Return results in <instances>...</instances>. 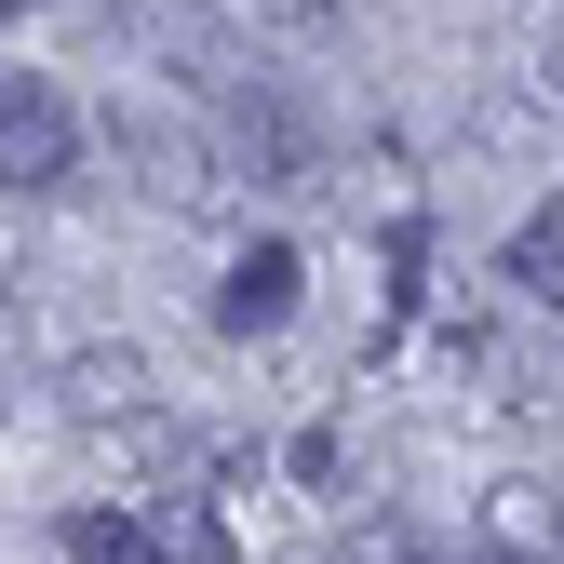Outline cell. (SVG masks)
Returning a JSON list of instances; mask_svg holds the SVG:
<instances>
[{
  "label": "cell",
  "instance_id": "cell-1",
  "mask_svg": "<svg viewBox=\"0 0 564 564\" xmlns=\"http://www.w3.org/2000/svg\"><path fill=\"white\" fill-rule=\"evenodd\" d=\"M82 175V108L54 82H0V188H67Z\"/></svg>",
  "mask_w": 564,
  "mask_h": 564
},
{
  "label": "cell",
  "instance_id": "cell-2",
  "mask_svg": "<svg viewBox=\"0 0 564 564\" xmlns=\"http://www.w3.org/2000/svg\"><path fill=\"white\" fill-rule=\"evenodd\" d=\"M296 242H256V256H229V282H216V336H282L296 323Z\"/></svg>",
  "mask_w": 564,
  "mask_h": 564
},
{
  "label": "cell",
  "instance_id": "cell-3",
  "mask_svg": "<svg viewBox=\"0 0 564 564\" xmlns=\"http://www.w3.org/2000/svg\"><path fill=\"white\" fill-rule=\"evenodd\" d=\"M229 149H242L256 188H310V121L282 108V95H242V108H229Z\"/></svg>",
  "mask_w": 564,
  "mask_h": 564
},
{
  "label": "cell",
  "instance_id": "cell-4",
  "mask_svg": "<svg viewBox=\"0 0 564 564\" xmlns=\"http://www.w3.org/2000/svg\"><path fill=\"white\" fill-rule=\"evenodd\" d=\"M484 551L498 564H564V498L551 484H498L484 498Z\"/></svg>",
  "mask_w": 564,
  "mask_h": 564
},
{
  "label": "cell",
  "instance_id": "cell-5",
  "mask_svg": "<svg viewBox=\"0 0 564 564\" xmlns=\"http://www.w3.org/2000/svg\"><path fill=\"white\" fill-rule=\"evenodd\" d=\"M67 564H162V524H134V511H67Z\"/></svg>",
  "mask_w": 564,
  "mask_h": 564
},
{
  "label": "cell",
  "instance_id": "cell-6",
  "mask_svg": "<svg viewBox=\"0 0 564 564\" xmlns=\"http://www.w3.org/2000/svg\"><path fill=\"white\" fill-rule=\"evenodd\" d=\"M511 282H524L538 310H564V202H538V216L511 229Z\"/></svg>",
  "mask_w": 564,
  "mask_h": 564
},
{
  "label": "cell",
  "instance_id": "cell-7",
  "mask_svg": "<svg viewBox=\"0 0 564 564\" xmlns=\"http://www.w3.org/2000/svg\"><path fill=\"white\" fill-rule=\"evenodd\" d=\"M134 390H149V377H134L121 349H95V364H67V403H82L95 431H121V403H134Z\"/></svg>",
  "mask_w": 564,
  "mask_h": 564
},
{
  "label": "cell",
  "instance_id": "cell-8",
  "mask_svg": "<svg viewBox=\"0 0 564 564\" xmlns=\"http://www.w3.org/2000/svg\"><path fill=\"white\" fill-rule=\"evenodd\" d=\"M162 564H242V538H229L216 511H202V498H188V511L162 524Z\"/></svg>",
  "mask_w": 564,
  "mask_h": 564
},
{
  "label": "cell",
  "instance_id": "cell-9",
  "mask_svg": "<svg viewBox=\"0 0 564 564\" xmlns=\"http://www.w3.org/2000/svg\"><path fill=\"white\" fill-rule=\"evenodd\" d=\"M349 564H457V551H431V538H403V524H377V538L349 551Z\"/></svg>",
  "mask_w": 564,
  "mask_h": 564
},
{
  "label": "cell",
  "instance_id": "cell-10",
  "mask_svg": "<svg viewBox=\"0 0 564 564\" xmlns=\"http://www.w3.org/2000/svg\"><path fill=\"white\" fill-rule=\"evenodd\" d=\"M538 67H551V95H564V0L538 14Z\"/></svg>",
  "mask_w": 564,
  "mask_h": 564
},
{
  "label": "cell",
  "instance_id": "cell-11",
  "mask_svg": "<svg viewBox=\"0 0 564 564\" xmlns=\"http://www.w3.org/2000/svg\"><path fill=\"white\" fill-rule=\"evenodd\" d=\"M0 14H28V0H0Z\"/></svg>",
  "mask_w": 564,
  "mask_h": 564
}]
</instances>
